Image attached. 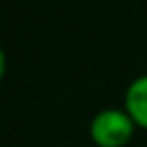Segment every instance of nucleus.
Instances as JSON below:
<instances>
[{
	"label": "nucleus",
	"mask_w": 147,
	"mask_h": 147,
	"mask_svg": "<svg viewBox=\"0 0 147 147\" xmlns=\"http://www.w3.org/2000/svg\"><path fill=\"white\" fill-rule=\"evenodd\" d=\"M136 129L124 108H103L90 122V138L96 147H126Z\"/></svg>",
	"instance_id": "obj_1"
},
{
	"label": "nucleus",
	"mask_w": 147,
	"mask_h": 147,
	"mask_svg": "<svg viewBox=\"0 0 147 147\" xmlns=\"http://www.w3.org/2000/svg\"><path fill=\"white\" fill-rule=\"evenodd\" d=\"M133 124L138 129L147 131V74L133 78L124 92V106H122Z\"/></svg>",
	"instance_id": "obj_2"
}]
</instances>
